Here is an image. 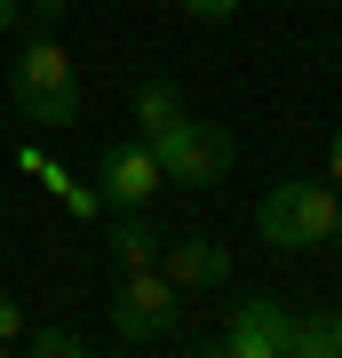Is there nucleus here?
<instances>
[{"label":"nucleus","mask_w":342,"mask_h":358,"mask_svg":"<svg viewBox=\"0 0 342 358\" xmlns=\"http://www.w3.org/2000/svg\"><path fill=\"white\" fill-rule=\"evenodd\" d=\"M159 271H167L183 294H215V287H231V255H223V239H207V231L159 239Z\"/></svg>","instance_id":"obj_7"},{"label":"nucleus","mask_w":342,"mask_h":358,"mask_svg":"<svg viewBox=\"0 0 342 358\" xmlns=\"http://www.w3.org/2000/svg\"><path fill=\"white\" fill-rule=\"evenodd\" d=\"M176 8L191 16V24H231V16H239V0H176Z\"/></svg>","instance_id":"obj_11"},{"label":"nucleus","mask_w":342,"mask_h":358,"mask_svg":"<svg viewBox=\"0 0 342 358\" xmlns=\"http://www.w3.org/2000/svg\"><path fill=\"white\" fill-rule=\"evenodd\" d=\"M183 112H191V103H183V88H176V80H143V88H136V103H127V120H136V136H143V143H152L159 128H176Z\"/></svg>","instance_id":"obj_9"},{"label":"nucleus","mask_w":342,"mask_h":358,"mask_svg":"<svg viewBox=\"0 0 342 358\" xmlns=\"http://www.w3.org/2000/svg\"><path fill=\"white\" fill-rule=\"evenodd\" d=\"M287 334H294V303L279 294H247L223 327V350L231 358H287Z\"/></svg>","instance_id":"obj_6"},{"label":"nucleus","mask_w":342,"mask_h":358,"mask_svg":"<svg viewBox=\"0 0 342 358\" xmlns=\"http://www.w3.org/2000/svg\"><path fill=\"white\" fill-rule=\"evenodd\" d=\"M327 350L342 358V294H334V303H327Z\"/></svg>","instance_id":"obj_13"},{"label":"nucleus","mask_w":342,"mask_h":358,"mask_svg":"<svg viewBox=\"0 0 342 358\" xmlns=\"http://www.w3.org/2000/svg\"><path fill=\"white\" fill-rule=\"evenodd\" d=\"M24 350L32 358H80V334L72 327H24Z\"/></svg>","instance_id":"obj_10"},{"label":"nucleus","mask_w":342,"mask_h":358,"mask_svg":"<svg viewBox=\"0 0 342 358\" xmlns=\"http://www.w3.org/2000/svg\"><path fill=\"white\" fill-rule=\"evenodd\" d=\"M16 16H24V0H0V32H16Z\"/></svg>","instance_id":"obj_15"},{"label":"nucleus","mask_w":342,"mask_h":358,"mask_svg":"<svg viewBox=\"0 0 342 358\" xmlns=\"http://www.w3.org/2000/svg\"><path fill=\"white\" fill-rule=\"evenodd\" d=\"M318 8H342V0H318Z\"/></svg>","instance_id":"obj_16"},{"label":"nucleus","mask_w":342,"mask_h":358,"mask_svg":"<svg viewBox=\"0 0 342 358\" xmlns=\"http://www.w3.org/2000/svg\"><path fill=\"white\" fill-rule=\"evenodd\" d=\"M327 183L342 192V128H334V143H327Z\"/></svg>","instance_id":"obj_14"},{"label":"nucleus","mask_w":342,"mask_h":358,"mask_svg":"<svg viewBox=\"0 0 342 358\" xmlns=\"http://www.w3.org/2000/svg\"><path fill=\"white\" fill-rule=\"evenodd\" d=\"M334 247H342V223H334Z\"/></svg>","instance_id":"obj_17"},{"label":"nucleus","mask_w":342,"mask_h":358,"mask_svg":"<svg viewBox=\"0 0 342 358\" xmlns=\"http://www.w3.org/2000/svg\"><path fill=\"white\" fill-rule=\"evenodd\" d=\"M16 343H24V310L0 294V350H16Z\"/></svg>","instance_id":"obj_12"},{"label":"nucleus","mask_w":342,"mask_h":358,"mask_svg":"<svg viewBox=\"0 0 342 358\" xmlns=\"http://www.w3.org/2000/svg\"><path fill=\"white\" fill-rule=\"evenodd\" d=\"M176 327H183V287L167 279L159 263L120 271V294H112V334H120V343L143 350V343H167Z\"/></svg>","instance_id":"obj_3"},{"label":"nucleus","mask_w":342,"mask_h":358,"mask_svg":"<svg viewBox=\"0 0 342 358\" xmlns=\"http://www.w3.org/2000/svg\"><path fill=\"white\" fill-rule=\"evenodd\" d=\"M104 247H112V263L120 271H143V263H159V231H152V215L143 207H104Z\"/></svg>","instance_id":"obj_8"},{"label":"nucleus","mask_w":342,"mask_h":358,"mask_svg":"<svg viewBox=\"0 0 342 358\" xmlns=\"http://www.w3.org/2000/svg\"><path fill=\"white\" fill-rule=\"evenodd\" d=\"M152 152H159V176H167V183H183V192H215V183L231 176V159H239V143H231V128L183 112L176 128L152 136Z\"/></svg>","instance_id":"obj_4"},{"label":"nucleus","mask_w":342,"mask_h":358,"mask_svg":"<svg viewBox=\"0 0 342 358\" xmlns=\"http://www.w3.org/2000/svg\"><path fill=\"white\" fill-rule=\"evenodd\" d=\"M334 223H342V192L334 183H311V176H287V183H271V192L255 199V231H263V247H279V255L327 247Z\"/></svg>","instance_id":"obj_2"},{"label":"nucleus","mask_w":342,"mask_h":358,"mask_svg":"<svg viewBox=\"0 0 342 358\" xmlns=\"http://www.w3.org/2000/svg\"><path fill=\"white\" fill-rule=\"evenodd\" d=\"M8 96L32 128H72L80 120V72H72V48L56 32H32L16 48V72H8Z\"/></svg>","instance_id":"obj_1"},{"label":"nucleus","mask_w":342,"mask_h":358,"mask_svg":"<svg viewBox=\"0 0 342 358\" xmlns=\"http://www.w3.org/2000/svg\"><path fill=\"white\" fill-rule=\"evenodd\" d=\"M159 152L143 136H127V143H112L104 152V167H96V199L104 207H152V192H159Z\"/></svg>","instance_id":"obj_5"}]
</instances>
